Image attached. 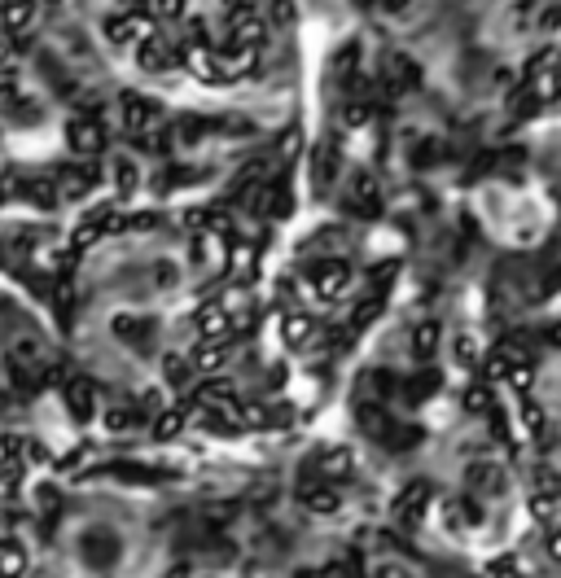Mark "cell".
<instances>
[{"label":"cell","mask_w":561,"mask_h":578,"mask_svg":"<svg viewBox=\"0 0 561 578\" xmlns=\"http://www.w3.org/2000/svg\"><path fill=\"white\" fill-rule=\"evenodd\" d=\"M53 548L66 578H158L167 570L163 530L123 500L79 504L66 513Z\"/></svg>","instance_id":"1"},{"label":"cell","mask_w":561,"mask_h":578,"mask_svg":"<svg viewBox=\"0 0 561 578\" xmlns=\"http://www.w3.org/2000/svg\"><path fill=\"white\" fill-rule=\"evenodd\" d=\"M31 14H36V5H31V0H9V5H5V27L9 31H27L31 27Z\"/></svg>","instance_id":"2"},{"label":"cell","mask_w":561,"mask_h":578,"mask_svg":"<svg viewBox=\"0 0 561 578\" xmlns=\"http://www.w3.org/2000/svg\"><path fill=\"white\" fill-rule=\"evenodd\" d=\"M71 141L79 145V149H97V141H101V132H97V119H75L71 123Z\"/></svg>","instance_id":"3"}]
</instances>
